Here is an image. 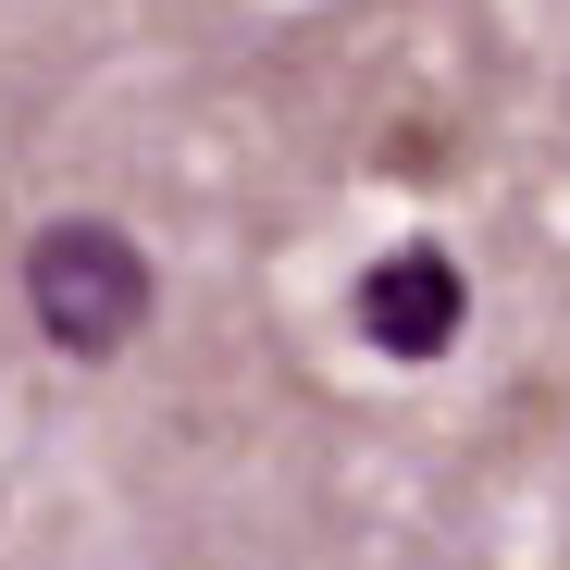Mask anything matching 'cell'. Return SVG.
Segmentation results:
<instances>
[{
	"label": "cell",
	"instance_id": "cell-1",
	"mask_svg": "<svg viewBox=\"0 0 570 570\" xmlns=\"http://www.w3.org/2000/svg\"><path fill=\"white\" fill-rule=\"evenodd\" d=\"M26 311H38V335L62 347V360H112L137 323H149V248L125 236V224H50L38 248H26Z\"/></svg>",
	"mask_w": 570,
	"mask_h": 570
},
{
	"label": "cell",
	"instance_id": "cell-2",
	"mask_svg": "<svg viewBox=\"0 0 570 570\" xmlns=\"http://www.w3.org/2000/svg\"><path fill=\"white\" fill-rule=\"evenodd\" d=\"M360 323H372V347L434 360V347L459 335V261H446V248H397V261H372V273H360Z\"/></svg>",
	"mask_w": 570,
	"mask_h": 570
}]
</instances>
